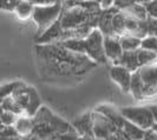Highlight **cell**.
<instances>
[{"instance_id":"obj_3","label":"cell","mask_w":157,"mask_h":140,"mask_svg":"<svg viewBox=\"0 0 157 140\" xmlns=\"http://www.w3.org/2000/svg\"><path fill=\"white\" fill-rule=\"evenodd\" d=\"M104 37L98 28H94L87 37L83 39H70L59 42L60 45L70 51L85 54L96 64H108V58L103 46Z\"/></svg>"},{"instance_id":"obj_21","label":"cell","mask_w":157,"mask_h":140,"mask_svg":"<svg viewBox=\"0 0 157 140\" xmlns=\"http://www.w3.org/2000/svg\"><path fill=\"white\" fill-rule=\"evenodd\" d=\"M0 106L2 107L4 111H7V112H11V113H13V114H16L18 117H20V116H24V112L23 109H20V106L17 104L14 99L11 97V95H8L6 97L2 102L0 104Z\"/></svg>"},{"instance_id":"obj_7","label":"cell","mask_w":157,"mask_h":140,"mask_svg":"<svg viewBox=\"0 0 157 140\" xmlns=\"http://www.w3.org/2000/svg\"><path fill=\"white\" fill-rule=\"evenodd\" d=\"M119 112L125 120L130 121L135 126L140 127L143 131H149L156 124L154 114L149 106L123 107L119 109Z\"/></svg>"},{"instance_id":"obj_1","label":"cell","mask_w":157,"mask_h":140,"mask_svg":"<svg viewBox=\"0 0 157 140\" xmlns=\"http://www.w3.org/2000/svg\"><path fill=\"white\" fill-rule=\"evenodd\" d=\"M34 58L40 80L60 86L78 84L98 65L85 54L70 51L59 42L36 44Z\"/></svg>"},{"instance_id":"obj_28","label":"cell","mask_w":157,"mask_h":140,"mask_svg":"<svg viewBox=\"0 0 157 140\" xmlns=\"http://www.w3.org/2000/svg\"><path fill=\"white\" fill-rule=\"evenodd\" d=\"M144 7L148 12V16L157 19V0H152L151 2L144 5Z\"/></svg>"},{"instance_id":"obj_29","label":"cell","mask_w":157,"mask_h":140,"mask_svg":"<svg viewBox=\"0 0 157 140\" xmlns=\"http://www.w3.org/2000/svg\"><path fill=\"white\" fill-rule=\"evenodd\" d=\"M30 1L33 6H47V5H53L58 0H27Z\"/></svg>"},{"instance_id":"obj_15","label":"cell","mask_w":157,"mask_h":140,"mask_svg":"<svg viewBox=\"0 0 157 140\" xmlns=\"http://www.w3.org/2000/svg\"><path fill=\"white\" fill-rule=\"evenodd\" d=\"M121 131L125 134L129 140H143L145 137V132H147V131L141 130L140 127L135 126L134 124H131L128 120H125Z\"/></svg>"},{"instance_id":"obj_6","label":"cell","mask_w":157,"mask_h":140,"mask_svg":"<svg viewBox=\"0 0 157 140\" xmlns=\"http://www.w3.org/2000/svg\"><path fill=\"white\" fill-rule=\"evenodd\" d=\"M11 97L23 109L24 116L33 118L41 107V99L36 88L25 85L24 83L13 90Z\"/></svg>"},{"instance_id":"obj_5","label":"cell","mask_w":157,"mask_h":140,"mask_svg":"<svg viewBox=\"0 0 157 140\" xmlns=\"http://www.w3.org/2000/svg\"><path fill=\"white\" fill-rule=\"evenodd\" d=\"M63 8V0H58L53 5L34 6L32 18L37 24V33L34 39H38L58 20Z\"/></svg>"},{"instance_id":"obj_20","label":"cell","mask_w":157,"mask_h":140,"mask_svg":"<svg viewBox=\"0 0 157 140\" xmlns=\"http://www.w3.org/2000/svg\"><path fill=\"white\" fill-rule=\"evenodd\" d=\"M33 8L34 6L32 5L30 1L27 0H23L18 4V6L16 7L14 12H16L17 17L21 20H25V19H29L30 17H32L33 14Z\"/></svg>"},{"instance_id":"obj_33","label":"cell","mask_w":157,"mask_h":140,"mask_svg":"<svg viewBox=\"0 0 157 140\" xmlns=\"http://www.w3.org/2000/svg\"><path fill=\"white\" fill-rule=\"evenodd\" d=\"M87 1H92V2H97V4H101L102 0H87Z\"/></svg>"},{"instance_id":"obj_31","label":"cell","mask_w":157,"mask_h":140,"mask_svg":"<svg viewBox=\"0 0 157 140\" xmlns=\"http://www.w3.org/2000/svg\"><path fill=\"white\" fill-rule=\"evenodd\" d=\"M149 107H150V109H151V112H152V114H154L155 121H156V124H157V105H151Z\"/></svg>"},{"instance_id":"obj_19","label":"cell","mask_w":157,"mask_h":140,"mask_svg":"<svg viewBox=\"0 0 157 140\" xmlns=\"http://www.w3.org/2000/svg\"><path fill=\"white\" fill-rule=\"evenodd\" d=\"M137 58H138L140 67H143V66H147V65L156 62L157 53L152 52V51H149V50L138 48V50H137Z\"/></svg>"},{"instance_id":"obj_18","label":"cell","mask_w":157,"mask_h":140,"mask_svg":"<svg viewBox=\"0 0 157 140\" xmlns=\"http://www.w3.org/2000/svg\"><path fill=\"white\" fill-rule=\"evenodd\" d=\"M125 14L122 11H118L117 13H115L112 17V30L115 35L117 37H122L125 34Z\"/></svg>"},{"instance_id":"obj_2","label":"cell","mask_w":157,"mask_h":140,"mask_svg":"<svg viewBox=\"0 0 157 140\" xmlns=\"http://www.w3.org/2000/svg\"><path fill=\"white\" fill-rule=\"evenodd\" d=\"M101 13V4L97 2L82 1L69 4L63 1L58 20L34 41L36 44H51L70 39H83L97 28Z\"/></svg>"},{"instance_id":"obj_4","label":"cell","mask_w":157,"mask_h":140,"mask_svg":"<svg viewBox=\"0 0 157 140\" xmlns=\"http://www.w3.org/2000/svg\"><path fill=\"white\" fill-rule=\"evenodd\" d=\"M130 93L138 101L147 100L157 94V61L140 67L131 74Z\"/></svg>"},{"instance_id":"obj_14","label":"cell","mask_w":157,"mask_h":140,"mask_svg":"<svg viewBox=\"0 0 157 140\" xmlns=\"http://www.w3.org/2000/svg\"><path fill=\"white\" fill-rule=\"evenodd\" d=\"M13 128L16 130L18 135H30L34 128L33 118L27 116H20L17 118L16 123L13 125Z\"/></svg>"},{"instance_id":"obj_24","label":"cell","mask_w":157,"mask_h":140,"mask_svg":"<svg viewBox=\"0 0 157 140\" xmlns=\"http://www.w3.org/2000/svg\"><path fill=\"white\" fill-rule=\"evenodd\" d=\"M17 118H18V116H16V114H13L11 112H7V111H4L2 116L0 117V123L4 125L5 127H11L12 125H14Z\"/></svg>"},{"instance_id":"obj_32","label":"cell","mask_w":157,"mask_h":140,"mask_svg":"<svg viewBox=\"0 0 157 140\" xmlns=\"http://www.w3.org/2000/svg\"><path fill=\"white\" fill-rule=\"evenodd\" d=\"M151 1L152 0H136V2L137 4H141V5H147V4H149Z\"/></svg>"},{"instance_id":"obj_30","label":"cell","mask_w":157,"mask_h":140,"mask_svg":"<svg viewBox=\"0 0 157 140\" xmlns=\"http://www.w3.org/2000/svg\"><path fill=\"white\" fill-rule=\"evenodd\" d=\"M113 1L115 0H102L101 1V7L102 9H106V8H110L113 5Z\"/></svg>"},{"instance_id":"obj_22","label":"cell","mask_w":157,"mask_h":140,"mask_svg":"<svg viewBox=\"0 0 157 140\" xmlns=\"http://www.w3.org/2000/svg\"><path fill=\"white\" fill-rule=\"evenodd\" d=\"M21 84V81H14V83H10V84H6V85H2L0 86V104L2 102V100L11 95L13 90L16 88L17 86H19Z\"/></svg>"},{"instance_id":"obj_26","label":"cell","mask_w":157,"mask_h":140,"mask_svg":"<svg viewBox=\"0 0 157 140\" xmlns=\"http://www.w3.org/2000/svg\"><path fill=\"white\" fill-rule=\"evenodd\" d=\"M134 4H136V0H115L112 6L118 11H124L128 7L132 6Z\"/></svg>"},{"instance_id":"obj_16","label":"cell","mask_w":157,"mask_h":140,"mask_svg":"<svg viewBox=\"0 0 157 140\" xmlns=\"http://www.w3.org/2000/svg\"><path fill=\"white\" fill-rule=\"evenodd\" d=\"M119 42L123 52H129V51H137L138 48H141L142 40L130 34H124L119 37Z\"/></svg>"},{"instance_id":"obj_17","label":"cell","mask_w":157,"mask_h":140,"mask_svg":"<svg viewBox=\"0 0 157 140\" xmlns=\"http://www.w3.org/2000/svg\"><path fill=\"white\" fill-rule=\"evenodd\" d=\"M122 12H124L128 16L132 17L134 19L138 20V21H145L148 19V12L144 7V5L137 4V2L134 4L132 6L128 7L126 9H124V11H122Z\"/></svg>"},{"instance_id":"obj_23","label":"cell","mask_w":157,"mask_h":140,"mask_svg":"<svg viewBox=\"0 0 157 140\" xmlns=\"http://www.w3.org/2000/svg\"><path fill=\"white\" fill-rule=\"evenodd\" d=\"M141 48L149 50V51H152V52L157 53V37H151V35L145 37L144 39L142 40Z\"/></svg>"},{"instance_id":"obj_25","label":"cell","mask_w":157,"mask_h":140,"mask_svg":"<svg viewBox=\"0 0 157 140\" xmlns=\"http://www.w3.org/2000/svg\"><path fill=\"white\" fill-rule=\"evenodd\" d=\"M23 0H0V9L7 11V12H14L18 4Z\"/></svg>"},{"instance_id":"obj_13","label":"cell","mask_w":157,"mask_h":140,"mask_svg":"<svg viewBox=\"0 0 157 140\" xmlns=\"http://www.w3.org/2000/svg\"><path fill=\"white\" fill-rule=\"evenodd\" d=\"M118 66H122L130 71L131 73H134L140 68V64H138V58H137V51H129V52H123L122 57L119 58L117 61Z\"/></svg>"},{"instance_id":"obj_8","label":"cell","mask_w":157,"mask_h":140,"mask_svg":"<svg viewBox=\"0 0 157 140\" xmlns=\"http://www.w3.org/2000/svg\"><path fill=\"white\" fill-rule=\"evenodd\" d=\"M117 127L105 116L92 112V133L94 140H113Z\"/></svg>"},{"instance_id":"obj_27","label":"cell","mask_w":157,"mask_h":140,"mask_svg":"<svg viewBox=\"0 0 157 140\" xmlns=\"http://www.w3.org/2000/svg\"><path fill=\"white\" fill-rule=\"evenodd\" d=\"M79 134L73 128L69 131V132L66 133H63V134H60L59 137H57L55 140H79Z\"/></svg>"},{"instance_id":"obj_9","label":"cell","mask_w":157,"mask_h":140,"mask_svg":"<svg viewBox=\"0 0 157 140\" xmlns=\"http://www.w3.org/2000/svg\"><path fill=\"white\" fill-rule=\"evenodd\" d=\"M103 46H104V52H105L108 60L112 62V65H116L119 58L123 54V50L119 42V37L117 35L104 37Z\"/></svg>"},{"instance_id":"obj_10","label":"cell","mask_w":157,"mask_h":140,"mask_svg":"<svg viewBox=\"0 0 157 140\" xmlns=\"http://www.w3.org/2000/svg\"><path fill=\"white\" fill-rule=\"evenodd\" d=\"M131 72L128 71L126 68L118 66V65H112L110 68V78L119 86V88L129 93L130 92V84H131Z\"/></svg>"},{"instance_id":"obj_11","label":"cell","mask_w":157,"mask_h":140,"mask_svg":"<svg viewBox=\"0 0 157 140\" xmlns=\"http://www.w3.org/2000/svg\"><path fill=\"white\" fill-rule=\"evenodd\" d=\"M118 9L111 6L110 8L106 9H102V13L98 19V24H97V28L103 34V37H111L115 35L113 30H112V17L115 13H117Z\"/></svg>"},{"instance_id":"obj_12","label":"cell","mask_w":157,"mask_h":140,"mask_svg":"<svg viewBox=\"0 0 157 140\" xmlns=\"http://www.w3.org/2000/svg\"><path fill=\"white\" fill-rule=\"evenodd\" d=\"M73 130L79 137H94L92 133V113L87 112L73 121Z\"/></svg>"}]
</instances>
